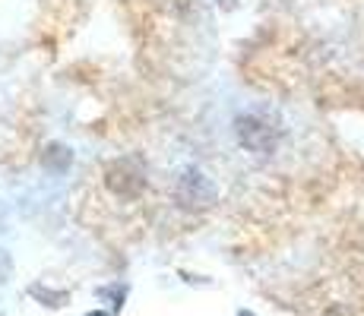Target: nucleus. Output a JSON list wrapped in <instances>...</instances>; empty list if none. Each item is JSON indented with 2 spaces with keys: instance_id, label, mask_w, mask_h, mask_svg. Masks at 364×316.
<instances>
[{
  "instance_id": "0eeeda50",
  "label": "nucleus",
  "mask_w": 364,
  "mask_h": 316,
  "mask_svg": "<svg viewBox=\"0 0 364 316\" xmlns=\"http://www.w3.org/2000/svg\"><path fill=\"white\" fill-rule=\"evenodd\" d=\"M237 316H254V313H250V310H241V313H237Z\"/></svg>"
},
{
  "instance_id": "6e6552de",
  "label": "nucleus",
  "mask_w": 364,
  "mask_h": 316,
  "mask_svg": "<svg viewBox=\"0 0 364 316\" xmlns=\"http://www.w3.org/2000/svg\"><path fill=\"white\" fill-rule=\"evenodd\" d=\"M222 4H225V6H235V0H222Z\"/></svg>"
},
{
  "instance_id": "7ed1b4c3",
  "label": "nucleus",
  "mask_w": 364,
  "mask_h": 316,
  "mask_svg": "<svg viewBox=\"0 0 364 316\" xmlns=\"http://www.w3.org/2000/svg\"><path fill=\"white\" fill-rule=\"evenodd\" d=\"M105 184H108V190L114 196L130 200V196H136L139 190L146 187V178H143V168H139L136 161L121 158V161H111V165L105 168Z\"/></svg>"
},
{
  "instance_id": "39448f33",
  "label": "nucleus",
  "mask_w": 364,
  "mask_h": 316,
  "mask_svg": "<svg viewBox=\"0 0 364 316\" xmlns=\"http://www.w3.org/2000/svg\"><path fill=\"white\" fill-rule=\"evenodd\" d=\"M6 276H10V256H6V253L0 250V282H4Z\"/></svg>"
},
{
  "instance_id": "423d86ee",
  "label": "nucleus",
  "mask_w": 364,
  "mask_h": 316,
  "mask_svg": "<svg viewBox=\"0 0 364 316\" xmlns=\"http://www.w3.org/2000/svg\"><path fill=\"white\" fill-rule=\"evenodd\" d=\"M86 316H111V313H105V310H95V313H86Z\"/></svg>"
},
{
  "instance_id": "20e7f679",
  "label": "nucleus",
  "mask_w": 364,
  "mask_h": 316,
  "mask_svg": "<svg viewBox=\"0 0 364 316\" xmlns=\"http://www.w3.org/2000/svg\"><path fill=\"white\" fill-rule=\"evenodd\" d=\"M29 294H32V298H38V300H45L48 307H64L67 304V294L64 291H48V288H41V285L29 288Z\"/></svg>"
},
{
  "instance_id": "f03ea898",
  "label": "nucleus",
  "mask_w": 364,
  "mask_h": 316,
  "mask_svg": "<svg viewBox=\"0 0 364 316\" xmlns=\"http://www.w3.org/2000/svg\"><path fill=\"white\" fill-rule=\"evenodd\" d=\"M174 196H178V202L184 209H209L215 200H219V190H215V184L203 171H197V168H184L178 184H174Z\"/></svg>"
},
{
  "instance_id": "f257e3e1",
  "label": "nucleus",
  "mask_w": 364,
  "mask_h": 316,
  "mask_svg": "<svg viewBox=\"0 0 364 316\" xmlns=\"http://www.w3.org/2000/svg\"><path fill=\"white\" fill-rule=\"evenodd\" d=\"M235 130L241 146L247 152H254V156H269L279 146V126L263 114H241L235 121Z\"/></svg>"
}]
</instances>
